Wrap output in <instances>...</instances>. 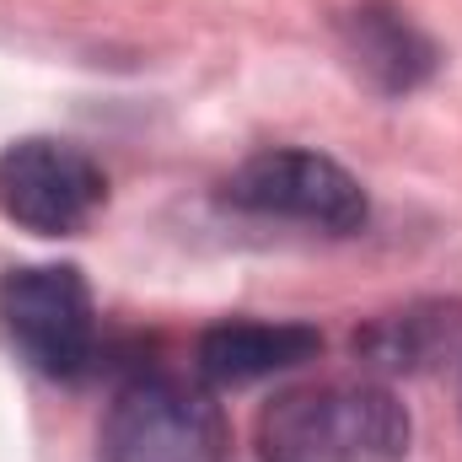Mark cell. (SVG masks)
I'll return each mask as SVG.
<instances>
[{
  "mask_svg": "<svg viewBox=\"0 0 462 462\" xmlns=\"http://www.w3.org/2000/svg\"><path fill=\"white\" fill-rule=\"evenodd\" d=\"M103 462H231V425L221 403L183 376L124 382L97 430Z\"/></svg>",
  "mask_w": 462,
  "mask_h": 462,
  "instance_id": "cell-2",
  "label": "cell"
},
{
  "mask_svg": "<svg viewBox=\"0 0 462 462\" xmlns=\"http://www.w3.org/2000/svg\"><path fill=\"white\" fill-rule=\"evenodd\" d=\"M0 334L32 371L81 376L97 360V307L92 285L70 263H27L0 274Z\"/></svg>",
  "mask_w": 462,
  "mask_h": 462,
  "instance_id": "cell-3",
  "label": "cell"
},
{
  "mask_svg": "<svg viewBox=\"0 0 462 462\" xmlns=\"http://www.w3.org/2000/svg\"><path fill=\"white\" fill-rule=\"evenodd\" d=\"M323 349L312 323H269V318H226L199 334L194 365L210 387H247L274 371H291Z\"/></svg>",
  "mask_w": 462,
  "mask_h": 462,
  "instance_id": "cell-6",
  "label": "cell"
},
{
  "mask_svg": "<svg viewBox=\"0 0 462 462\" xmlns=\"http://www.w3.org/2000/svg\"><path fill=\"white\" fill-rule=\"evenodd\" d=\"M345 54L376 92H414L436 70V43L393 5H360L345 16Z\"/></svg>",
  "mask_w": 462,
  "mask_h": 462,
  "instance_id": "cell-8",
  "label": "cell"
},
{
  "mask_svg": "<svg viewBox=\"0 0 462 462\" xmlns=\"http://www.w3.org/2000/svg\"><path fill=\"white\" fill-rule=\"evenodd\" d=\"M226 205L263 216V221H296L318 231H360L365 226V189L349 178L334 156L318 151H258L226 178Z\"/></svg>",
  "mask_w": 462,
  "mask_h": 462,
  "instance_id": "cell-5",
  "label": "cell"
},
{
  "mask_svg": "<svg viewBox=\"0 0 462 462\" xmlns=\"http://www.w3.org/2000/svg\"><path fill=\"white\" fill-rule=\"evenodd\" d=\"M103 199H108L103 167L70 140L27 134L0 151V216L11 226L32 236H76L92 226Z\"/></svg>",
  "mask_w": 462,
  "mask_h": 462,
  "instance_id": "cell-4",
  "label": "cell"
},
{
  "mask_svg": "<svg viewBox=\"0 0 462 462\" xmlns=\"http://www.w3.org/2000/svg\"><path fill=\"white\" fill-rule=\"evenodd\" d=\"M462 355V301L425 296L398 312L371 318L355 334V360L376 376H420Z\"/></svg>",
  "mask_w": 462,
  "mask_h": 462,
  "instance_id": "cell-7",
  "label": "cell"
},
{
  "mask_svg": "<svg viewBox=\"0 0 462 462\" xmlns=\"http://www.w3.org/2000/svg\"><path fill=\"white\" fill-rule=\"evenodd\" d=\"M409 436V409L365 376L291 387L258 414L263 462H403Z\"/></svg>",
  "mask_w": 462,
  "mask_h": 462,
  "instance_id": "cell-1",
  "label": "cell"
}]
</instances>
